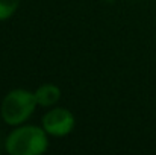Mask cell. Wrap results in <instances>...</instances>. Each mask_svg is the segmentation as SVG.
I'll list each match as a JSON object with an SVG mask.
<instances>
[{
  "label": "cell",
  "mask_w": 156,
  "mask_h": 155,
  "mask_svg": "<svg viewBox=\"0 0 156 155\" xmlns=\"http://www.w3.org/2000/svg\"><path fill=\"white\" fill-rule=\"evenodd\" d=\"M46 129L23 126L12 131L6 138V151L11 155H38L47 151Z\"/></svg>",
  "instance_id": "1"
},
{
  "label": "cell",
  "mask_w": 156,
  "mask_h": 155,
  "mask_svg": "<svg viewBox=\"0 0 156 155\" xmlns=\"http://www.w3.org/2000/svg\"><path fill=\"white\" fill-rule=\"evenodd\" d=\"M35 93L27 90H12L2 102V117L8 125H20L30 117L37 106Z\"/></svg>",
  "instance_id": "2"
},
{
  "label": "cell",
  "mask_w": 156,
  "mask_h": 155,
  "mask_svg": "<svg viewBox=\"0 0 156 155\" xmlns=\"http://www.w3.org/2000/svg\"><path fill=\"white\" fill-rule=\"evenodd\" d=\"M43 128L47 134L64 137L74 128V116L65 108H53L43 117Z\"/></svg>",
  "instance_id": "3"
},
{
  "label": "cell",
  "mask_w": 156,
  "mask_h": 155,
  "mask_svg": "<svg viewBox=\"0 0 156 155\" xmlns=\"http://www.w3.org/2000/svg\"><path fill=\"white\" fill-rule=\"evenodd\" d=\"M35 98H37V102L43 106H52L59 101L61 98V90L53 85V84H46L43 87H40L37 91H35Z\"/></svg>",
  "instance_id": "4"
},
{
  "label": "cell",
  "mask_w": 156,
  "mask_h": 155,
  "mask_svg": "<svg viewBox=\"0 0 156 155\" xmlns=\"http://www.w3.org/2000/svg\"><path fill=\"white\" fill-rule=\"evenodd\" d=\"M20 0H0V20L9 18L18 8Z\"/></svg>",
  "instance_id": "5"
}]
</instances>
